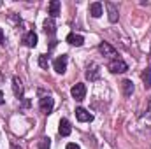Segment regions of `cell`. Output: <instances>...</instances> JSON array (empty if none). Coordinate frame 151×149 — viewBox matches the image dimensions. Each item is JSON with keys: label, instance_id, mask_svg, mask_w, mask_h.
<instances>
[{"label": "cell", "instance_id": "cell-9", "mask_svg": "<svg viewBox=\"0 0 151 149\" xmlns=\"http://www.w3.org/2000/svg\"><path fill=\"white\" fill-rule=\"evenodd\" d=\"M99 75H100V67H99L97 63H90L88 69H86V77H88L90 81H97Z\"/></svg>", "mask_w": 151, "mask_h": 149}, {"label": "cell", "instance_id": "cell-13", "mask_svg": "<svg viewBox=\"0 0 151 149\" xmlns=\"http://www.w3.org/2000/svg\"><path fill=\"white\" fill-rule=\"evenodd\" d=\"M67 42H69L70 46L79 47V46L84 44V39H83V35H79V34H69V35H67Z\"/></svg>", "mask_w": 151, "mask_h": 149}, {"label": "cell", "instance_id": "cell-8", "mask_svg": "<svg viewBox=\"0 0 151 149\" xmlns=\"http://www.w3.org/2000/svg\"><path fill=\"white\" fill-rule=\"evenodd\" d=\"M106 7H107V16H109V21L111 23H116L119 14H118V5L113 4V2H106Z\"/></svg>", "mask_w": 151, "mask_h": 149}, {"label": "cell", "instance_id": "cell-15", "mask_svg": "<svg viewBox=\"0 0 151 149\" xmlns=\"http://www.w3.org/2000/svg\"><path fill=\"white\" fill-rule=\"evenodd\" d=\"M44 32H46L47 35H55V32H56V25H55V19L47 18V19L44 21Z\"/></svg>", "mask_w": 151, "mask_h": 149}, {"label": "cell", "instance_id": "cell-18", "mask_svg": "<svg viewBox=\"0 0 151 149\" xmlns=\"http://www.w3.org/2000/svg\"><path fill=\"white\" fill-rule=\"evenodd\" d=\"M39 149H49L51 148V139L49 137H42L40 140H39Z\"/></svg>", "mask_w": 151, "mask_h": 149}, {"label": "cell", "instance_id": "cell-14", "mask_svg": "<svg viewBox=\"0 0 151 149\" xmlns=\"http://www.w3.org/2000/svg\"><path fill=\"white\" fill-rule=\"evenodd\" d=\"M90 14H91L93 18H100V16L104 14V7H102V4H100V2H93V4L90 5Z\"/></svg>", "mask_w": 151, "mask_h": 149}, {"label": "cell", "instance_id": "cell-11", "mask_svg": "<svg viewBox=\"0 0 151 149\" xmlns=\"http://www.w3.org/2000/svg\"><path fill=\"white\" fill-rule=\"evenodd\" d=\"M60 2L58 0H53V2H49V9H47V14H49V18L51 19H55V18H58L60 16Z\"/></svg>", "mask_w": 151, "mask_h": 149}, {"label": "cell", "instance_id": "cell-6", "mask_svg": "<svg viewBox=\"0 0 151 149\" xmlns=\"http://www.w3.org/2000/svg\"><path fill=\"white\" fill-rule=\"evenodd\" d=\"M12 91L16 95V98H23V93H25V88H23V82L18 75L12 77Z\"/></svg>", "mask_w": 151, "mask_h": 149}, {"label": "cell", "instance_id": "cell-5", "mask_svg": "<svg viewBox=\"0 0 151 149\" xmlns=\"http://www.w3.org/2000/svg\"><path fill=\"white\" fill-rule=\"evenodd\" d=\"M67 62H69V56H67V54H62V56H58V58L53 62V67H55V70H56L58 74H63V72L67 70Z\"/></svg>", "mask_w": 151, "mask_h": 149}, {"label": "cell", "instance_id": "cell-20", "mask_svg": "<svg viewBox=\"0 0 151 149\" xmlns=\"http://www.w3.org/2000/svg\"><path fill=\"white\" fill-rule=\"evenodd\" d=\"M65 149H81V148H79L77 144H74V142H70V144H67V148Z\"/></svg>", "mask_w": 151, "mask_h": 149}, {"label": "cell", "instance_id": "cell-21", "mask_svg": "<svg viewBox=\"0 0 151 149\" xmlns=\"http://www.w3.org/2000/svg\"><path fill=\"white\" fill-rule=\"evenodd\" d=\"M0 44H5V37H4V32H2V28H0Z\"/></svg>", "mask_w": 151, "mask_h": 149}, {"label": "cell", "instance_id": "cell-19", "mask_svg": "<svg viewBox=\"0 0 151 149\" xmlns=\"http://www.w3.org/2000/svg\"><path fill=\"white\" fill-rule=\"evenodd\" d=\"M39 65H40V69H47L49 67V56L47 54H40L39 56Z\"/></svg>", "mask_w": 151, "mask_h": 149}, {"label": "cell", "instance_id": "cell-1", "mask_svg": "<svg viewBox=\"0 0 151 149\" xmlns=\"http://www.w3.org/2000/svg\"><path fill=\"white\" fill-rule=\"evenodd\" d=\"M109 70H111L113 74H123V72L128 70V65H127L121 58H114V60L109 62Z\"/></svg>", "mask_w": 151, "mask_h": 149}, {"label": "cell", "instance_id": "cell-2", "mask_svg": "<svg viewBox=\"0 0 151 149\" xmlns=\"http://www.w3.org/2000/svg\"><path fill=\"white\" fill-rule=\"evenodd\" d=\"M70 95H72V98H76L77 102L84 100V97H86V86H84L83 82L74 84V86H72V90H70Z\"/></svg>", "mask_w": 151, "mask_h": 149}, {"label": "cell", "instance_id": "cell-4", "mask_svg": "<svg viewBox=\"0 0 151 149\" xmlns=\"http://www.w3.org/2000/svg\"><path fill=\"white\" fill-rule=\"evenodd\" d=\"M99 51H100V53H102L106 58H111V60L118 58V53H116V49H114L109 42H100V46H99Z\"/></svg>", "mask_w": 151, "mask_h": 149}, {"label": "cell", "instance_id": "cell-10", "mask_svg": "<svg viewBox=\"0 0 151 149\" xmlns=\"http://www.w3.org/2000/svg\"><path fill=\"white\" fill-rule=\"evenodd\" d=\"M76 117H77L81 123H88V121L93 119V114L88 112L86 109H83V107H77V109H76Z\"/></svg>", "mask_w": 151, "mask_h": 149}, {"label": "cell", "instance_id": "cell-12", "mask_svg": "<svg viewBox=\"0 0 151 149\" xmlns=\"http://www.w3.org/2000/svg\"><path fill=\"white\" fill-rule=\"evenodd\" d=\"M37 34L34 32V30H30V32H27V35L23 37V42H25V46H28V47H35L37 46Z\"/></svg>", "mask_w": 151, "mask_h": 149}, {"label": "cell", "instance_id": "cell-3", "mask_svg": "<svg viewBox=\"0 0 151 149\" xmlns=\"http://www.w3.org/2000/svg\"><path fill=\"white\" fill-rule=\"evenodd\" d=\"M39 107H40V111L44 112V114H49V112L53 111V107H55V100H53V97H49V95L42 97V98L39 100Z\"/></svg>", "mask_w": 151, "mask_h": 149}, {"label": "cell", "instance_id": "cell-16", "mask_svg": "<svg viewBox=\"0 0 151 149\" xmlns=\"http://www.w3.org/2000/svg\"><path fill=\"white\" fill-rule=\"evenodd\" d=\"M121 88H123V95H125V97H130V95L134 93V82H132L130 79H125V81L121 82Z\"/></svg>", "mask_w": 151, "mask_h": 149}, {"label": "cell", "instance_id": "cell-22", "mask_svg": "<svg viewBox=\"0 0 151 149\" xmlns=\"http://www.w3.org/2000/svg\"><path fill=\"white\" fill-rule=\"evenodd\" d=\"M148 117H151V98L148 100Z\"/></svg>", "mask_w": 151, "mask_h": 149}, {"label": "cell", "instance_id": "cell-7", "mask_svg": "<svg viewBox=\"0 0 151 149\" xmlns=\"http://www.w3.org/2000/svg\"><path fill=\"white\" fill-rule=\"evenodd\" d=\"M70 132H72V126H70L69 119L62 117L60 123H58V133H60L62 137H67V135H70Z\"/></svg>", "mask_w": 151, "mask_h": 149}, {"label": "cell", "instance_id": "cell-17", "mask_svg": "<svg viewBox=\"0 0 151 149\" xmlns=\"http://www.w3.org/2000/svg\"><path fill=\"white\" fill-rule=\"evenodd\" d=\"M141 77H142L144 88H146V90H150V88H151V70H150V69H146V70L142 72V75H141Z\"/></svg>", "mask_w": 151, "mask_h": 149}, {"label": "cell", "instance_id": "cell-23", "mask_svg": "<svg viewBox=\"0 0 151 149\" xmlns=\"http://www.w3.org/2000/svg\"><path fill=\"white\" fill-rule=\"evenodd\" d=\"M4 102H5V100H4V93H2V91H0V105H2V104H4Z\"/></svg>", "mask_w": 151, "mask_h": 149}]
</instances>
